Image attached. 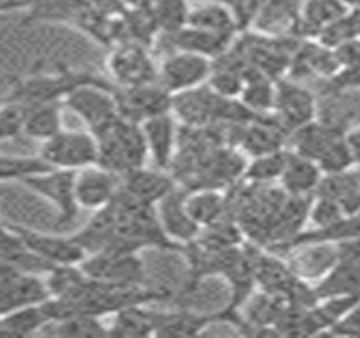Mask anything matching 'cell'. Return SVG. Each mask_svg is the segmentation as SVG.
Here are the masks:
<instances>
[{
	"instance_id": "obj_32",
	"label": "cell",
	"mask_w": 360,
	"mask_h": 338,
	"mask_svg": "<svg viewBox=\"0 0 360 338\" xmlns=\"http://www.w3.org/2000/svg\"><path fill=\"white\" fill-rule=\"evenodd\" d=\"M288 148L283 151L264 154V156L252 157L250 162H247L244 181L254 183V185H274L281 178L284 162H286Z\"/></svg>"
},
{
	"instance_id": "obj_6",
	"label": "cell",
	"mask_w": 360,
	"mask_h": 338,
	"mask_svg": "<svg viewBox=\"0 0 360 338\" xmlns=\"http://www.w3.org/2000/svg\"><path fill=\"white\" fill-rule=\"evenodd\" d=\"M39 157L49 168L78 171L97 164V137L88 131H66L41 144Z\"/></svg>"
},
{
	"instance_id": "obj_22",
	"label": "cell",
	"mask_w": 360,
	"mask_h": 338,
	"mask_svg": "<svg viewBox=\"0 0 360 338\" xmlns=\"http://www.w3.org/2000/svg\"><path fill=\"white\" fill-rule=\"evenodd\" d=\"M333 200L345 215H355L360 212V176L357 171L323 174L315 195Z\"/></svg>"
},
{
	"instance_id": "obj_36",
	"label": "cell",
	"mask_w": 360,
	"mask_h": 338,
	"mask_svg": "<svg viewBox=\"0 0 360 338\" xmlns=\"http://www.w3.org/2000/svg\"><path fill=\"white\" fill-rule=\"evenodd\" d=\"M24 119L26 110L4 97V103L0 105V144L22 136Z\"/></svg>"
},
{
	"instance_id": "obj_21",
	"label": "cell",
	"mask_w": 360,
	"mask_h": 338,
	"mask_svg": "<svg viewBox=\"0 0 360 338\" xmlns=\"http://www.w3.org/2000/svg\"><path fill=\"white\" fill-rule=\"evenodd\" d=\"M217 321H225L221 310L212 313V315L195 313L190 310L156 311V330H154V337L202 335L205 330L212 327Z\"/></svg>"
},
{
	"instance_id": "obj_9",
	"label": "cell",
	"mask_w": 360,
	"mask_h": 338,
	"mask_svg": "<svg viewBox=\"0 0 360 338\" xmlns=\"http://www.w3.org/2000/svg\"><path fill=\"white\" fill-rule=\"evenodd\" d=\"M112 82L119 86H137L158 82V65L148 46L139 43H119L107 58Z\"/></svg>"
},
{
	"instance_id": "obj_31",
	"label": "cell",
	"mask_w": 360,
	"mask_h": 338,
	"mask_svg": "<svg viewBox=\"0 0 360 338\" xmlns=\"http://www.w3.org/2000/svg\"><path fill=\"white\" fill-rule=\"evenodd\" d=\"M46 333L56 337H103L108 335V327L100 316L77 313L65 318L51 321L43 328Z\"/></svg>"
},
{
	"instance_id": "obj_5",
	"label": "cell",
	"mask_w": 360,
	"mask_h": 338,
	"mask_svg": "<svg viewBox=\"0 0 360 338\" xmlns=\"http://www.w3.org/2000/svg\"><path fill=\"white\" fill-rule=\"evenodd\" d=\"M83 273L94 281L105 285L137 286L146 285V267L139 252L132 250H102L86 254L79 262Z\"/></svg>"
},
{
	"instance_id": "obj_11",
	"label": "cell",
	"mask_w": 360,
	"mask_h": 338,
	"mask_svg": "<svg viewBox=\"0 0 360 338\" xmlns=\"http://www.w3.org/2000/svg\"><path fill=\"white\" fill-rule=\"evenodd\" d=\"M114 95L120 117L136 124L171 112L173 102V95L167 93L158 82L137 86H119L114 83Z\"/></svg>"
},
{
	"instance_id": "obj_1",
	"label": "cell",
	"mask_w": 360,
	"mask_h": 338,
	"mask_svg": "<svg viewBox=\"0 0 360 338\" xmlns=\"http://www.w3.org/2000/svg\"><path fill=\"white\" fill-rule=\"evenodd\" d=\"M288 149L316 162L323 174L342 173L355 166L345 132L318 119L292 131L288 137Z\"/></svg>"
},
{
	"instance_id": "obj_41",
	"label": "cell",
	"mask_w": 360,
	"mask_h": 338,
	"mask_svg": "<svg viewBox=\"0 0 360 338\" xmlns=\"http://www.w3.org/2000/svg\"><path fill=\"white\" fill-rule=\"evenodd\" d=\"M335 60H337L338 66H352L359 65L360 63V39L349 41V43H343L337 48H333Z\"/></svg>"
},
{
	"instance_id": "obj_23",
	"label": "cell",
	"mask_w": 360,
	"mask_h": 338,
	"mask_svg": "<svg viewBox=\"0 0 360 338\" xmlns=\"http://www.w3.org/2000/svg\"><path fill=\"white\" fill-rule=\"evenodd\" d=\"M304 0H264L254 26L269 36H291Z\"/></svg>"
},
{
	"instance_id": "obj_29",
	"label": "cell",
	"mask_w": 360,
	"mask_h": 338,
	"mask_svg": "<svg viewBox=\"0 0 360 338\" xmlns=\"http://www.w3.org/2000/svg\"><path fill=\"white\" fill-rule=\"evenodd\" d=\"M354 239H360V212L343 216L326 228H304L291 244V249L303 244H340Z\"/></svg>"
},
{
	"instance_id": "obj_28",
	"label": "cell",
	"mask_w": 360,
	"mask_h": 338,
	"mask_svg": "<svg viewBox=\"0 0 360 338\" xmlns=\"http://www.w3.org/2000/svg\"><path fill=\"white\" fill-rule=\"evenodd\" d=\"M156 330V311L149 310L148 304H134L114 315V321L108 327L112 337H149Z\"/></svg>"
},
{
	"instance_id": "obj_17",
	"label": "cell",
	"mask_w": 360,
	"mask_h": 338,
	"mask_svg": "<svg viewBox=\"0 0 360 338\" xmlns=\"http://www.w3.org/2000/svg\"><path fill=\"white\" fill-rule=\"evenodd\" d=\"M166 37L171 51L193 53L210 58V60H217L221 56L237 39V37H227L210 31H203V29L188 26V24L178 31L171 32V34H166Z\"/></svg>"
},
{
	"instance_id": "obj_10",
	"label": "cell",
	"mask_w": 360,
	"mask_h": 338,
	"mask_svg": "<svg viewBox=\"0 0 360 338\" xmlns=\"http://www.w3.org/2000/svg\"><path fill=\"white\" fill-rule=\"evenodd\" d=\"M274 119L291 134L318 117V98L301 82L279 78L276 80Z\"/></svg>"
},
{
	"instance_id": "obj_8",
	"label": "cell",
	"mask_w": 360,
	"mask_h": 338,
	"mask_svg": "<svg viewBox=\"0 0 360 338\" xmlns=\"http://www.w3.org/2000/svg\"><path fill=\"white\" fill-rule=\"evenodd\" d=\"M213 60L186 51H171L158 66V83L167 93L183 91L205 85L212 74Z\"/></svg>"
},
{
	"instance_id": "obj_24",
	"label": "cell",
	"mask_w": 360,
	"mask_h": 338,
	"mask_svg": "<svg viewBox=\"0 0 360 338\" xmlns=\"http://www.w3.org/2000/svg\"><path fill=\"white\" fill-rule=\"evenodd\" d=\"M186 24L227 37H237L240 34L236 18L229 11V7L224 2H220V0L200 2L198 6L190 9Z\"/></svg>"
},
{
	"instance_id": "obj_25",
	"label": "cell",
	"mask_w": 360,
	"mask_h": 338,
	"mask_svg": "<svg viewBox=\"0 0 360 338\" xmlns=\"http://www.w3.org/2000/svg\"><path fill=\"white\" fill-rule=\"evenodd\" d=\"M186 208L200 228L210 227L229 215L227 191L212 190V188L186 190Z\"/></svg>"
},
{
	"instance_id": "obj_20",
	"label": "cell",
	"mask_w": 360,
	"mask_h": 338,
	"mask_svg": "<svg viewBox=\"0 0 360 338\" xmlns=\"http://www.w3.org/2000/svg\"><path fill=\"white\" fill-rule=\"evenodd\" d=\"M321 176L323 173L316 162L288 149L286 162L278 185L290 196H313Z\"/></svg>"
},
{
	"instance_id": "obj_38",
	"label": "cell",
	"mask_w": 360,
	"mask_h": 338,
	"mask_svg": "<svg viewBox=\"0 0 360 338\" xmlns=\"http://www.w3.org/2000/svg\"><path fill=\"white\" fill-rule=\"evenodd\" d=\"M220 2H224L232 12L240 32H245L247 29L254 26L264 0H220Z\"/></svg>"
},
{
	"instance_id": "obj_7",
	"label": "cell",
	"mask_w": 360,
	"mask_h": 338,
	"mask_svg": "<svg viewBox=\"0 0 360 338\" xmlns=\"http://www.w3.org/2000/svg\"><path fill=\"white\" fill-rule=\"evenodd\" d=\"M75 173L68 169H48L44 173L24 179L22 185L29 188L32 193L49 202L56 210L58 228H66L75 223L82 208L78 207L75 195Z\"/></svg>"
},
{
	"instance_id": "obj_12",
	"label": "cell",
	"mask_w": 360,
	"mask_h": 338,
	"mask_svg": "<svg viewBox=\"0 0 360 338\" xmlns=\"http://www.w3.org/2000/svg\"><path fill=\"white\" fill-rule=\"evenodd\" d=\"M20 237L27 250L43 259L49 266H77L86 257V252L73 237L49 235L19 223H7Z\"/></svg>"
},
{
	"instance_id": "obj_26",
	"label": "cell",
	"mask_w": 360,
	"mask_h": 338,
	"mask_svg": "<svg viewBox=\"0 0 360 338\" xmlns=\"http://www.w3.org/2000/svg\"><path fill=\"white\" fill-rule=\"evenodd\" d=\"M63 108H65L63 102L44 103V105L29 108L26 110V119H24L22 136L44 143L60 134L65 129Z\"/></svg>"
},
{
	"instance_id": "obj_39",
	"label": "cell",
	"mask_w": 360,
	"mask_h": 338,
	"mask_svg": "<svg viewBox=\"0 0 360 338\" xmlns=\"http://www.w3.org/2000/svg\"><path fill=\"white\" fill-rule=\"evenodd\" d=\"M325 89L335 91L360 90V63L338 70L332 78L325 80Z\"/></svg>"
},
{
	"instance_id": "obj_42",
	"label": "cell",
	"mask_w": 360,
	"mask_h": 338,
	"mask_svg": "<svg viewBox=\"0 0 360 338\" xmlns=\"http://www.w3.org/2000/svg\"><path fill=\"white\" fill-rule=\"evenodd\" d=\"M345 141L350 149L354 164L360 166V125H357V127L354 129H349V131L345 132Z\"/></svg>"
},
{
	"instance_id": "obj_3",
	"label": "cell",
	"mask_w": 360,
	"mask_h": 338,
	"mask_svg": "<svg viewBox=\"0 0 360 338\" xmlns=\"http://www.w3.org/2000/svg\"><path fill=\"white\" fill-rule=\"evenodd\" d=\"M95 137L98 144L97 164L119 174L120 178L146 166V161L149 160L141 124L120 117Z\"/></svg>"
},
{
	"instance_id": "obj_18",
	"label": "cell",
	"mask_w": 360,
	"mask_h": 338,
	"mask_svg": "<svg viewBox=\"0 0 360 338\" xmlns=\"http://www.w3.org/2000/svg\"><path fill=\"white\" fill-rule=\"evenodd\" d=\"M286 256L296 276L303 281H318L337 262V247L335 244H303L291 249Z\"/></svg>"
},
{
	"instance_id": "obj_33",
	"label": "cell",
	"mask_w": 360,
	"mask_h": 338,
	"mask_svg": "<svg viewBox=\"0 0 360 338\" xmlns=\"http://www.w3.org/2000/svg\"><path fill=\"white\" fill-rule=\"evenodd\" d=\"M354 39H360V11H347L316 37L318 43L330 49Z\"/></svg>"
},
{
	"instance_id": "obj_13",
	"label": "cell",
	"mask_w": 360,
	"mask_h": 338,
	"mask_svg": "<svg viewBox=\"0 0 360 338\" xmlns=\"http://www.w3.org/2000/svg\"><path fill=\"white\" fill-rule=\"evenodd\" d=\"M120 190V176L98 164L75 173V195L82 210L97 212L107 207Z\"/></svg>"
},
{
	"instance_id": "obj_2",
	"label": "cell",
	"mask_w": 360,
	"mask_h": 338,
	"mask_svg": "<svg viewBox=\"0 0 360 338\" xmlns=\"http://www.w3.org/2000/svg\"><path fill=\"white\" fill-rule=\"evenodd\" d=\"M95 73L78 72L66 65H60L56 72L36 70L27 77L14 78L6 98L24 108H34L44 103L63 102L77 86L90 82Z\"/></svg>"
},
{
	"instance_id": "obj_16",
	"label": "cell",
	"mask_w": 360,
	"mask_h": 338,
	"mask_svg": "<svg viewBox=\"0 0 360 338\" xmlns=\"http://www.w3.org/2000/svg\"><path fill=\"white\" fill-rule=\"evenodd\" d=\"M178 186L169 171L146 166L131 171L120 178V193L137 203L156 207L171 190Z\"/></svg>"
},
{
	"instance_id": "obj_14",
	"label": "cell",
	"mask_w": 360,
	"mask_h": 338,
	"mask_svg": "<svg viewBox=\"0 0 360 338\" xmlns=\"http://www.w3.org/2000/svg\"><path fill=\"white\" fill-rule=\"evenodd\" d=\"M156 214L166 237L179 249L193 242L202 232V228L188 214L185 188L176 186L174 190H171L156 205Z\"/></svg>"
},
{
	"instance_id": "obj_43",
	"label": "cell",
	"mask_w": 360,
	"mask_h": 338,
	"mask_svg": "<svg viewBox=\"0 0 360 338\" xmlns=\"http://www.w3.org/2000/svg\"><path fill=\"white\" fill-rule=\"evenodd\" d=\"M349 11H360V0H340Z\"/></svg>"
},
{
	"instance_id": "obj_40",
	"label": "cell",
	"mask_w": 360,
	"mask_h": 338,
	"mask_svg": "<svg viewBox=\"0 0 360 338\" xmlns=\"http://www.w3.org/2000/svg\"><path fill=\"white\" fill-rule=\"evenodd\" d=\"M326 335L360 337V301L340 321H337Z\"/></svg>"
},
{
	"instance_id": "obj_45",
	"label": "cell",
	"mask_w": 360,
	"mask_h": 338,
	"mask_svg": "<svg viewBox=\"0 0 360 338\" xmlns=\"http://www.w3.org/2000/svg\"><path fill=\"white\" fill-rule=\"evenodd\" d=\"M200 2H207V0H200Z\"/></svg>"
},
{
	"instance_id": "obj_34",
	"label": "cell",
	"mask_w": 360,
	"mask_h": 338,
	"mask_svg": "<svg viewBox=\"0 0 360 338\" xmlns=\"http://www.w3.org/2000/svg\"><path fill=\"white\" fill-rule=\"evenodd\" d=\"M49 168L39 156H6L0 154V183L6 181H20L34 176V174L44 173Z\"/></svg>"
},
{
	"instance_id": "obj_15",
	"label": "cell",
	"mask_w": 360,
	"mask_h": 338,
	"mask_svg": "<svg viewBox=\"0 0 360 338\" xmlns=\"http://www.w3.org/2000/svg\"><path fill=\"white\" fill-rule=\"evenodd\" d=\"M144 132L146 145H148L149 160L154 168L161 171H169L173 160L178 151L179 124L171 112L150 117L141 124Z\"/></svg>"
},
{
	"instance_id": "obj_19",
	"label": "cell",
	"mask_w": 360,
	"mask_h": 338,
	"mask_svg": "<svg viewBox=\"0 0 360 338\" xmlns=\"http://www.w3.org/2000/svg\"><path fill=\"white\" fill-rule=\"evenodd\" d=\"M349 11L340 0H304L291 31L296 39H316L318 34Z\"/></svg>"
},
{
	"instance_id": "obj_27",
	"label": "cell",
	"mask_w": 360,
	"mask_h": 338,
	"mask_svg": "<svg viewBox=\"0 0 360 338\" xmlns=\"http://www.w3.org/2000/svg\"><path fill=\"white\" fill-rule=\"evenodd\" d=\"M244 105L255 115L273 114L276 100V80L255 72L249 66L245 73V83L238 95Z\"/></svg>"
},
{
	"instance_id": "obj_30",
	"label": "cell",
	"mask_w": 360,
	"mask_h": 338,
	"mask_svg": "<svg viewBox=\"0 0 360 338\" xmlns=\"http://www.w3.org/2000/svg\"><path fill=\"white\" fill-rule=\"evenodd\" d=\"M49 323L43 303L29 304L0 315V335H31Z\"/></svg>"
},
{
	"instance_id": "obj_37",
	"label": "cell",
	"mask_w": 360,
	"mask_h": 338,
	"mask_svg": "<svg viewBox=\"0 0 360 338\" xmlns=\"http://www.w3.org/2000/svg\"><path fill=\"white\" fill-rule=\"evenodd\" d=\"M343 216L347 215L333 200L325 198V196H313L308 215L309 228H326L337 223Z\"/></svg>"
},
{
	"instance_id": "obj_35",
	"label": "cell",
	"mask_w": 360,
	"mask_h": 338,
	"mask_svg": "<svg viewBox=\"0 0 360 338\" xmlns=\"http://www.w3.org/2000/svg\"><path fill=\"white\" fill-rule=\"evenodd\" d=\"M154 19H156L159 32L171 34L183 26H186L190 6L188 0H156L150 6Z\"/></svg>"
},
{
	"instance_id": "obj_44",
	"label": "cell",
	"mask_w": 360,
	"mask_h": 338,
	"mask_svg": "<svg viewBox=\"0 0 360 338\" xmlns=\"http://www.w3.org/2000/svg\"><path fill=\"white\" fill-rule=\"evenodd\" d=\"M2 103H4V97H2V98H0V105H2Z\"/></svg>"
},
{
	"instance_id": "obj_4",
	"label": "cell",
	"mask_w": 360,
	"mask_h": 338,
	"mask_svg": "<svg viewBox=\"0 0 360 338\" xmlns=\"http://www.w3.org/2000/svg\"><path fill=\"white\" fill-rule=\"evenodd\" d=\"M63 105L73 112L94 136L105 131L108 125L120 119L114 95V82L98 74L77 86L63 100Z\"/></svg>"
}]
</instances>
